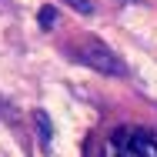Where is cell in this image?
I'll return each instance as SVG.
<instances>
[{
	"mask_svg": "<svg viewBox=\"0 0 157 157\" xmlns=\"http://www.w3.org/2000/svg\"><path fill=\"white\" fill-rule=\"evenodd\" d=\"M97 157H157V134L144 127H117L104 137Z\"/></svg>",
	"mask_w": 157,
	"mask_h": 157,
	"instance_id": "obj_1",
	"label": "cell"
},
{
	"mask_svg": "<svg viewBox=\"0 0 157 157\" xmlns=\"http://www.w3.org/2000/svg\"><path fill=\"white\" fill-rule=\"evenodd\" d=\"M77 57L87 63L90 70H100V74H107V77H124L127 74V63L107 47V44H100V40H84L80 47H77Z\"/></svg>",
	"mask_w": 157,
	"mask_h": 157,
	"instance_id": "obj_2",
	"label": "cell"
},
{
	"mask_svg": "<svg viewBox=\"0 0 157 157\" xmlns=\"http://www.w3.org/2000/svg\"><path fill=\"white\" fill-rule=\"evenodd\" d=\"M33 124H37V134H40V147L47 151V147H50V117H47L44 110H37V114H33Z\"/></svg>",
	"mask_w": 157,
	"mask_h": 157,
	"instance_id": "obj_3",
	"label": "cell"
},
{
	"mask_svg": "<svg viewBox=\"0 0 157 157\" xmlns=\"http://www.w3.org/2000/svg\"><path fill=\"white\" fill-rule=\"evenodd\" d=\"M63 3H67V7H74L77 13H87V17L97 10V3H94V0H63Z\"/></svg>",
	"mask_w": 157,
	"mask_h": 157,
	"instance_id": "obj_4",
	"label": "cell"
},
{
	"mask_svg": "<svg viewBox=\"0 0 157 157\" xmlns=\"http://www.w3.org/2000/svg\"><path fill=\"white\" fill-rule=\"evenodd\" d=\"M54 24H57V10H54V7H40V27L50 30Z\"/></svg>",
	"mask_w": 157,
	"mask_h": 157,
	"instance_id": "obj_5",
	"label": "cell"
}]
</instances>
